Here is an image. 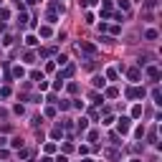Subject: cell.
Here are the masks:
<instances>
[{
  "label": "cell",
  "instance_id": "cell-32",
  "mask_svg": "<svg viewBox=\"0 0 162 162\" xmlns=\"http://www.w3.org/2000/svg\"><path fill=\"white\" fill-rule=\"evenodd\" d=\"M81 162H94V160H91V157H84V160H81Z\"/></svg>",
  "mask_w": 162,
  "mask_h": 162
},
{
  "label": "cell",
  "instance_id": "cell-27",
  "mask_svg": "<svg viewBox=\"0 0 162 162\" xmlns=\"http://www.w3.org/2000/svg\"><path fill=\"white\" fill-rule=\"evenodd\" d=\"M15 114H26V107H20V104H15V109H13Z\"/></svg>",
  "mask_w": 162,
  "mask_h": 162
},
{
  "label": "cell",
  "instance_id": "cell-30",
  "mask_svg": "<svg viewBox=\"0 0 162 162\" xmlns=\"http://www.w3.org/2000/svg\"><path fill=\"white\" fill-rule=\"evenodd\" d=\"M56 162H69V160H66V155H58V157H56Z\"/></svg>",
  "mask_w": 162,
  "mask_h": 162
},
{
  "label": "cell",
  "instance_id": "cell-4",
  "mask_svg": "<svg viewBox=\"0 0 162 162\" xmlns=\"http://www.w3.org/2000/svg\"><path fill=\"white\" fill-rule=\"evenodd\" d=\"M147 76L157 81V79H160V69H157V66H150V69H147Z\"/></svg>",
  "mask_w": 162,
  "mask_h": 162
},
{
  "label": "cell",
  "instance_id": "cell-12",
  "mask_svg": "<svg viewBox=\"0 0 162 162\" xmlns=\"http://www.w3.org/2000/svg\"><path fill=\"white\" fill-rule=\"evenodd\" d=\"M10 147H23V139H20V137H13V139H10Z\"/></svg>",
  "mask_w": 162,
  "mask_h": 162
},
{
  "label": "cell",
  "instance_id": "cell-35",
  "mask_svg": "<svg viewBox=\"0 0 162 162\" xmlns=\"http://www.w3.org/2000/svg\"><path fill=\"white\" fill-rule=\"evenodd\" d=\"M0 5H3V0H0Z\"/></svg>",
  "mask_w": 162,
  "mask_h": 162
},
{
  "label": "cell",
  "instance_id": "cell-15",
  "mask_svg": "<svg viewBox=\"0 0 162 162\" xmlns=\"http://www.w3.org/2000/svg\"><path fill=\"white\" fill-rule=\"evenodd\" d=\"M119 8L124 10V13H129V0H119Z\"/></svg>",
  "mask_w": 162,
  "mask_h": 162
},
{
  "label": "cell",
  "instance_id": "cell-8",
  "mask_svg": "<svg viewBox=\"0 0 162 162\" xmlns=\"http://www.w3.org/2000/svg\"><path fill=\"white\" fill-rule=\"evenodd\" d=\"M23 74H26L23 66H15V69H13V76H15V79H23Z\"/></svg>",
  "mask_w": 162,
  "mask_h": 162
},
{
  "label": "cell",
  "instance_id": "cell-3",
  "mask_svg": "<svg viewBox=\"0 0 162 162\" xmlns=\"http://www.w3.org/2000/svg\"><path fill=\"white\" fill-rule=\"evenodd\" d=\"M91 81H94V86H96V89H104V86H107V79H104V76H99V74H96Z\"/></svg>",
  "mask_w": 162,
  "mask_h": 162
},
{
  "label": "cell",
  "instance_id": "cell-21",
  "mask_svg": "<svg viewBox=\"0 0 162 162\" xmlns=\"http://www.w3.org/2000/svg\"><path fill=\"white\" fill-rule=\"evenodd\" d=\"M132 117H134V119H137V117H142V107H139V104L132 109Z\"/></svg>",
  "mask_w": 162,
  "mask_h": 162
},
{
  "label": "cell",
  "instance_id": "cell-13",
  "mask_svg": "<svg viewBox=\"0 0 162 162\" xmlns=\"http://www.w3.org/2000/svg\"><path fill=\"white\" fill-rule=\"evenodd\" d=\"M145 38H147V40H155V38H157V31H155V28H150V31L145 33Z\"/></svg>",
  "mask_w": 162,
  "mask_h": 162
},
{
  "label": "cell",
  "instance_id": "cell-17",
  "mask_svg": "<svg viewBox=\"0 0 162 162\" xmlns=\"http://www.w3.org/2000/svg\"><path fill=\"white\" fill-rule=\"evenodd\" d=\"M117 94H119V91H117V89H114V86H112V89H107V94H104V96H107V99H114V96H117Z\"/></svg>",
  "mask_w": 162,
  "mask_h": 162
},
{
  "label": "cell",
  "instance_id": "cell-31",
  "mask_svg": "<svg viewBox=\"0 0 162 162\" xmlns=\"http://www.w3.org/2000/svg\"><path fill=\"white\" fill-rule=\"evenodd\" d=\"M40 162H53V160H51V157H48V155H46V157H43V160H40Z\"/></svg>",
  "mask_w": 162,
  "mask_h": 162
},
{
  "label": "cell",
  "instance_id": "cell-33",
  "mask_svg": "<svg viewBox=\"0 0 162 162\" xmlns=\"http://www.w3.org/2000/svg\"><path fill=\"white\" fill-rule=\"evenodd\" d=\"M3 145H5V139H3V137H0V147H3Z\"/></svg>",
  "mask_w": 162,
  "mask_h": 162
},
{
  "label": "cell",
  "instance_id": "cell-28",
  "mask_svg": "<svg viewBox=\"0 0 162 162\" xmlns=\"http://www.w3.org/2000/svg\"><path fill=\"white\" fill-rule=\"evenodd\" d=\"M142 134H145V127H137V129H134V137H139V139H142Z\"/></svg>",
  "mask_w": 162,
  "mask_h": 162
},
{
  "label": "cell",
  "instance_id": "cell-6",
  "mask_svg": "<svg viewBox=\"0 0 162 162\" xmlns=\"http://www.w3.org/2000/svg\"><path fill=\"white\" fill-rule=\"evenodd\" d=\"M38 33L43 36V38H51V36H53V31H51L48 26H40V31H38Z\"/></svg>",
  "mask_w": 162,
  "mask_h": 162
},
{
  "label": "cell",
  "instance_id": "cell-23",
  "mask_svg": "<svg viewBox=\"0 0 162 162\" xmlns=\"http://www.w3.org/2000/svg\"><path fill=\"white\" fill-rule=\"evenodd\" d=\"M26 20H28V15H26V13H20V15H18V23H20V26H26Z\"/></svg>",
  "mask_w": 162,
  "mask_h": 162
},
{
  "label": "cell",
  "instance_id": "cell-18",
  "mask_svg": "<svg viewBox=\"0 0 162 162\" xmlns=\"http://www.w3.org/2000/svg\"><path fill=\"white\" fill-rule=\"evenodd\" d=\"M38 40H36V36H26V46H36Z\"/></svg>",
  "mask_w": 162,
  "mask_h": 162
},
{
  "label": "cell",
  "instance_id": "cell-22",
  "mask_svg": "<svg viewBox=\"0 0 162 162\" xmlns=\"http://www.w3.org/2000/svg\"><path fill=\"white\" fill-rule=\"evenodd\" d=\"M38 89H40V91H46V89H48V81L40 79V81H38Z\"/></svg>",
  "mask_w": 162,
  "mask_h": 162
},
{
  "label": "cell",
  "instance_id": "cell-34",
  "mask_svg": "<svg viewBox=\"0 0 162 162\" xmlns=\"http://www.w3.org/2000/svg\"><path fill=\"white\" fill-rule=\"evenodd\" d=\"M132 162H139V160H132Z\"/></svg>",
  "mask_w": 162,
  "mask_h": 162
},
{
  "label": "cell",
  "instance_id": "cell-1",
  "mask_svg": "<svg viewBox=\"0 0 162 162\" xmlns=\"http://www.w3.org/2000/svg\"><path fill=\"white\" fill-rule=\"evenodd\" d=\"M76 48H79V51H84V53H89V56H94V53H96V46L86 43V40H79V43H76Z\"/></svg>",
  "mask_w": 162,
  "mask_h": 162
},
{
  "label": "cell",
  "instance_id": "cell-7",
  "mask_svg": "<svg viewBox=\"0 0 162 162\" xmlns=\"http://www.w3.org/2000/svg\"><path fill=\"white\" fill-rule=\"evenodd\" d=\"M152 99H155V104H157V107L162 104V94H160V89H152Z\"/></svg>",
  "mask_w": 162,
  "mask_h": 162
},
{
  "label": "cell",
  "instance_id": "cell-20",
  "mask_svg": "<svg viewBox=\"0 0 162 162\" xmlns=\"http://www.w3.org/2000/svg\"><path fill=\"white\" fill-rule=\"evenodd\" d=\"M31 79H33V81H40V79H43V74H40V71H31Z\"/></svg>",
  "mask_w": 162,
  "mask_h": 162
},
{
  "label": "cell",
  "instance_id": "cell-11",
  "mask_svg": "<svg viewBox=\"0 0 162 162\" xmlns=\"http://www.w3.org/2000/svg\"><path fill=\"white\" fill-rule=\"evenodd\" d=\"M89 129V122L86 119H79V132H86Z\"/></svg>",
  "mask_w": 162,
  "mask_h": 162
},
{
  "label": "cell",
  "instance_id": "cell-24",
  "mask_svg": "<svg viewBox=\"0 0 162 162\" xmlns=\"http://www.w3.org/2000/svg\"><path fill=\"white\" fill-rule=\"evenodd\" d=\"M53 89H56V91H58V89H64V81H61V79H56V81H53Z\"/></svg>",
  "mask_w": 162,
  "mask_h": 162
},
{
  "label": "cell",
  "instance_id": "cell-29",
  "mask_svg": "<svg viewBox=\"0 0 162 162\" xmlns=\"http://www.w3.org/2000/svg\"><path fill=\"white\" fill-rule=\"evenodd\" d=\"M46 152H48V155H53V152H56V145H51V142H48V145H46Z\"/></svg>",
  "mask_w": 162,
  "mask_h": 162
},
{
  "label": "cell",
  "instance_id": "cell-16",
  "mask_svg": "<svg viewBox=\"0 0 162 162\" xmlns=\"http://www.w3.org/2000/svg\"><path fill=\"white\" fill-rule=\"evenodd\" d=\"M107 76H109L112 81H117V76H119V71H117V69H109V71H107Z\"/></svg>",
  "mask_w": 162,
  "mask_h": 162
},
{
  "label": "cell",
  "instance_id": "cell-14",
  "mask_svg": "<svg viewBox=\"0 0 162 162\" xmlns=\"http://www.w3.org/2000/svg\"><path fill=\"white\" fill-rule=\"evenodd\" d=\"M56 64H58V66H66L69 58H66V56H56Z\"/></svg>",
  "mask_w": 162,
  "mask_h": 162
},
{
  "label": "cell",
  "instance_id": "cell-5",
  "mask_svg": "<svg viewBox=\"0 0 162 162\" xmlns=\"http://www.w3.org/2000/svg\"><path fill=\"white\" fill-rule=\"evenodd\" d=\"M127 79H129V81H139V71H137V69H129V71H127Z\"/></svg>",
  "mask_w": 162,
  "mask_h": 162
},
{
  "label": "cell",
  "instance_id": "cell-10",
  "mask_svg": "<svg viewBox=\"0 0 162 162\" xmlns=\"http://www.w3.org/2000/svg\"><path fill=\"white\" fill-rule=\"evenodd\" d=\"M69 107H71V104H69V99H61V101H58V109H61V112H66Z\"/></svg>",
  "mask_w": 162,
  "mask_h": 162
},
{
  "label": "cell",
  "instance_id": "cell-19",
  "mask_svg": "<svg viewBox=\"0 0 162 162\" xmlns=\"http://www.w3.org/2000/svg\"><path fill=\"white\" fill-rule=\"evenodd\" d=\"M0 96L8 99V96H10V86H3V89H0Z\"/></svg>",
  "mask_w": 162,
  "mask_h": 162
},
{
  "label": "cell",
  "instance_id": "cell-9",
  "mask_svg": "<svg viewBox=\"0 0 162 162\" xmlns=\"http://www.w3.org/2000/svg\"><path fill=\"white\" fill-rule=\"evenodd\" d=\"M51 137H53V139H61V137H64V129H61V127H56V129L51 132Z\"/></svg>",
  "mask_w": 162,
  "mask_h": 162
},
{
  "label": "cell",
  "instance_id": "cell-25",
  "mask_svg": "<svg viewBox=\"0 0 162 162\" xmlns=\"http://www.w3.org/2000/svg\"><path fill=\"white\" fill-rule=\"evenodd\" d=\"M48 23H58V15L56 13H48Z\"/></svg>",
  "mask_w": 162,
  "mask_h": 162
},
{
  "label": "cell",
  "instance_id": "cell-26",
  "mask_svg": "<svg viewBox=\"0 0 162 162\" xmlns=\"http://www.w3.org/2000/svg\"><path fill=\"white\" fill-rule=\"evenodd\" d=\"M33 58H36V53H31V51H28V53H26V64H33Z\"/></svg>",
  "mask_w": 162,
  "mask_h": 162
},
{
  "label": "cell",
  "instance_id": "cell-2",
  "mask_svg": "<svg viewBox=\"0 0 162 162\" xmlns=\"http://www.w3.org/2000/svg\"><path fill=\"white\" fill-rule=\"evenodd\" d=\"M129 122H132L129 117H122L119 124H117V132H119V134H127V132H129Z\"/></svg>",
  "mask_w": 162,
  "mask_h": 162
}]
</instances>
